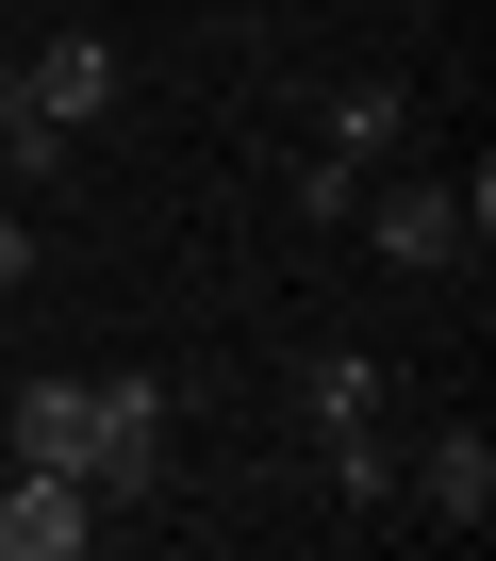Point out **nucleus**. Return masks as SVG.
<instances>
[{
  "label": "nucleus",
  "instance_id": "1",
  "mask_svg": "<svg viewBox=\"0 0 496 561\" xmlns=\"http://www.w3.org/2000/svg\"><path fill=\"white\" fill-rule=\"evenodd\" d=\"M182 479V430H166V380H100V430H83V495L100 512H149Z\"/></svg>",
  "mask_w": 496,
  "mask_h": 561
},
{
  "label": "nucleus",
  "instance_id": "2",
  "mask_svg": "<svg viewBox=\"0 0 496 561\" xmlns=\"http://www.w3.org/2000/svg\"><path fill=\"white\" fill-rule=\"evenodd\" d=\"M381 149H397V83H348V100H331V133H315V165H298V198L348 231V198H364V165H381Z\"/></svg>",
  "mask_w": 496,
  "mask_h": 561
},
{
  "label": "nucleus",
  "instance_id": "3",
  "mask_svg": "<svg viewBox=\"0 0 496 561\" xmlns=\"http://www.w3.org/2000/svg\"><path fill=\"white\" fill-rule=\"evenodd\" d=\"M364 215V248L397 264V280H430V264H463L480 231H463V182H397V198H348Z\"/></svg>",
  "mask_w": 496,
  "mask_h": 561
},
{
  "label": "nucleus",
  "instance_id": "4",
  "mask_svg": "<svg viewBox=\"0 0 496 561\" xmlns=\"http://www.w3.org/2000/svg\"><path fill=\"white\" fill-rule=\"evenodd\" d=\"M83 545H100V495L83 479H50V462L0 479V561H83Z\"/></svg>",
  "mask_w": 496,
  "mask_h": 561
},
{
  "label": "nucleus",
  "instance_id": "5",
  "mask_svg": "<svg viewBox=\"0 0 496 561\" xmlns=\"http://www.w3.org/2000/svg\"><path fill=\"white\" fill-rule=\"evenodd\" d=\"M18 462H50V479H83V430H100V380H18Z\"/></svg>",
  "mask_w": 496,
  "mask_h": 561
},
{
  "label": "nucleus",
  "instance_id": "6",
  "mask_svg": "<svg viewBox=\"0 0 496 561\" xmlns=\"http://www.w3.org/2000/svg\"><path fill=\"white\" fill-rule=\"evenodd\" d=\"M18 83H34L50 133H83V116L116 100V50H100V34H50V50H18Z\"/></svg>",
  "mask_w": 496,
  "mask_h": 561
},
{
  "label": "nucleus",
  "instance_id": "7",
  "mask_svg": "<svg viewBox=\"0 0 496 561\" xmlns=\"http://www.w3.org/2000/svg\"><path fill=\"white\" fill-rule=\"evenodd\" d=\"M414 495H430V528H480V512H496V446H480V430H430Z\"/></svg>",
  "mask_w": 496,
  "mask_h": 561
},
{
  "label": "nucleus",
  "instance_id": "8",
  "mask_svg": "<svg viewBox=\"0 0 496 561\" xmlns=\"http://www.w3.org/2000/svg\"><path fill=\"white\" fill-rule=\"evenodd\" d=\"M348 430H381V364H364V347L315 364V446H348Z\"/></svg>",
  "mask_w": 496,
  "mask_h": 561
},
{
  "label": "nucleus",
  "instance_id": "9",
  "mask_svg": "<svg viewBox=\"0 0 496 561\" xmlns=\"http://www.w3.org/2000/svg\"><path fill=\"white\" fill-rule=\"evenodd\" d=\"M0 165H18V182H50V165H67V133L34 116V83H18V50H0Z\"/></svg>",
  "mask_w": 496,
  "mask_h": 561
},
{
  "label": "nucleus",
  "instance_id": "10",
  "mask_svg": "<svg viewBox=\"0 0 496 561\" xmlns=\"http://www.w3.org/2000/svg\"><path fill=\"white\" fill-rule=\"evenodd\" d=\"M18 280H34V231H18V215H0V298H18Z\"/></svg>",
  "mask_w": 496,
  "mask_h": 561
}]
</instances>
